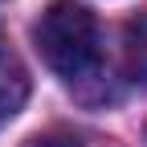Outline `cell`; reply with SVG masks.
<instances>
[{"mask_svg":"<svg viewBox=\"0 0 147 147\" xmlns=\"http://www.w3.org/2000/svg\"><path fill=\"white\" fill-rule=\"evenodd\" d=\"M37 49H41L45 65L65 82H86L102 69V33L94 12L74 4V0H53L41 12L33 29Z\"/></svg>","mask_w":147,"mask_h":147,"instance_id":"6da1fadb","label":"cell"},{"mask_svg":"<svg viewBox=\"0 0 147 147\" xmlns=\"http://www.w3.org/2000/svg\"><path fill=\"white\" fill-rule=\"evenodd\" d=\"M25 98H29V69L0 41V127L8 119H16V110L25 106Z\"/></svg>","mask_w":147,"mask_h":147,"instance_id":"7a4b0ae2","label":"cell"},{"mask_svg":"<svg viewBox=\"0 0 147 147\" xmlns=\"http://www.w3.org/2000/svg\"><path fill=\"white\" fill-rule=\"evenodd\" d=\"M123 65H127V78L147 82V8L131 16L123 29Z\"/></svg>","mask_w":147,"mask_h":147,"instance_id":"3957f363","label":"cell"},{"mask_svg":"<svg viewBox=\"0 0 147 147\" xmlns=\"http://www.w3.org/2000/svg\"><path fill=\"white\" fill-rule=\"evenodd\" d=\"M33 147H82V143L74 139V135H61V131H57V135H45V139H37Z\"/></svg>","mask_w":147,"mask_h":147,"instance_id":"277c9868","label":"cell"}]
</instances>
